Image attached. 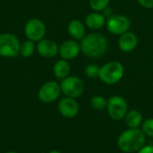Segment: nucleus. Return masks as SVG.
I'll return each instance as SVG.
<instances>
[{
  "instance_id": "nucleus-1",
  "label": "nucleus",
  "mask_w": 153,
  "mask_h": 153,
  "mask_svg": "<svg viewBox=\"0 0 153 153\" xmlns=\"http://www.w3.org/2000/svg\"><path fill=\"white\" fill-rule=\"evenodd\" d=\"M146 144V135L141 128H128L117 138V146L126 153L137 152Z\"/></svg>"
},
{
  "instance_id": "nucleus-2",
  "label": "nucleus",
  "mask_w": 153,
  "mask_h": 153,
  "mask_svg": "<svg viewBox=\"0 0 153 153\" xmlns=\"http://www.w3.org/2000/svg\"><path fill=\"white\" fill-rule=\"evenodd\" d=\"M80 45L81 51L90 58H100L106 54L108 47L107 38L98 32L85 35Z\"/></svg>"
},
{
  "instance_id": "nucleus-3",
  "label": "nucleus",
  "mask_w": 153,
  "mask_h": 153,
  "mask_svg": "<svg viewBox=\"0 0 153 153\" xmlns=\"http://www.w3.org/2000/svg\"><path fill=\"white\" fill-rule=\"evenodd\" d=\"M125 74V67L118 61H110L100 69L99 78L106 84L113 85L121 81Z\"/></svg>"
},
{
  "instance_id": "nucleus-4",
  "label": "nucleus",
  "mask_w": 153,
  "mask_h": 153,
  "mask_svg": "<svg viewBox=\"0 0 153 153\" xmlns=\"http://www.w3.org/2000/svg\"><path fill=\"white\" fill-rule=\"evenodd\" d=\"M107 111L110 118L115 121H121L128 112V104L125 98L115 95L108 100Z\"/></svg>"
},
{
  "instance_id": "nucleus-5",
  "label": "nucleus",
  "mask_w": 153,
  "mask_h": 153,
  "mask_svg": "<svg viewBox=\"0 0 153 153\" xmlns=\"http://www.w3.org/2000/svg\"><path fill=\"white\" fill-rule=\"evenodd\" d=\"M61 91L69 98L76 99L80 97L84 91V83L77 76H67L61 80Z\"/></svg>"
},
{
  "instance_id": "nucleus-6",
  "label": "nucleus",
  "mask_w": 153,
  "mask_h": 153,
  "mask_svg": "<svg viewBox=\"0 0 153 153\" xmlns=\"http://www.w3.org/2000/svg\"><path fill=\"white\" fill-rule=\"evenodd\" d=\"M20 41L11 33L0 34V56L4 57H13L20 52Z\"/></svg>"
},
{
  "instance_id": "nucleus-7",
  "label": "nucleus",
  "mask_w": 153,
  "mask_h": 153,
  "mask_svg": "<svg viewBox=\"0 0 153 153\" xmlns=\"http://www.w3.org/2000/svg\"><path fill=\"white\" fill-rule=\"evenodd\" d=\"M106 26L108 30L114 35H122L131 27V20L123 14H113L107 19Z\"/></svg>"
},
{
  "instance_id": "nucleus-8",
  "label": "nucleus",
  "mask_w": 153,
  "mask_h": 153,
  "mask_svg": "<svg viewBox=\"0 0 153 153\" xmlns=\"http://www.w3.org/2000/svg\"><path fill=\"white\" fill-rule=\"evenodd\" d=\"M24 32L26 37L31 41H39L43 39L46 34V26L44 22L37 18L29 20L24 27Z\"/></svg>"
},
{
  "instance_id": "nucleus-9",
  "label": "nucleus",
  "mask_w": 153,
  "mask_h": 153,
  "mask_svg": "<svg viewBox=\"0 0 153 153\" xmlns=\"http://www.w3.org/2000/svg\"><path fill=\"white\" fill-rule=\"evenodd\" d=\"M60 84L56 82L50 81L45 82L39 89L38 97L40 101L44 103H51L58 99L61 93Z\"/></svg>"
},
{
  "instance_id": "nucleus-10",
  "label": "nucleus",
  "mask_w": 153,
  "mask_h": 153,
  "mask_svg": "<svg viewBox=\"0 0 153 153\" xmlns=\"http://www.w3.org/2000/svg\"><path fill=\"white\" fill-rule=\"evenodd\" d=\"M59 113L66 118H74L79 113V105L75 99L65 97L58 103Z\"/></svg>"
},
{
  "instance_id": "nucleus-11",
  "label": "nucleus",
  "mask_w": 153,
  "mask_h": 153,
  "mask_svg": "<svg viewBox=\"0 0 153 153\" xmlns=\"http://www.w3.org/2000/svg\"><path fill=\"white\" fill-rule=\"evenodd\" d=\"M81 52V45L75 40H66L59 47V55L65 60L75 58Z\"/></svg>"
},
{
  "instance_id": "nucleus-12",
  "label": "nucleus",
  "mask_w": 153,
  "mask_h": 153,
  "mask_svg": "<svg viewBox=\"0 0 153 153\" xmlns=\"http://www.w3.org/2000/svg\"><path fill=\"white\" fill-rule=\"evenodd\" d=\"M138 46V38L135 33L127 31L120 35L118 39V47L121 51L130 53L134 51Z\"/></svg>"
},
{
  "instance_id": "nucleus-13",
  "label": "nucleus",
  "mask_w": 153,
  "mask_h": 153,
  "mask_svg": "<svg viewBox=\"0 0 153 153\" xmlns=\"http://www.w3.org/2000/svg\"><path fill=\"white\" fill-rule=\"evenodd\" d=\"M37 50L39 54L44 57H54L58 54L59 47L51 39H41L37 45Z\"/></svg>"
},
{
  "instance_id": "nucleus-14",
  "label": "nucleus",
  "mask_w": 153,
  "mask_h": 153,
  "mask_svg": "<svg viewBox=\"0 0 153 153\" xmlns=\"http://www.w3.org/2000/svg\"><path fill=\"white\" fill-rule=\"evenodd\" d=\"M107 18L100 12H92L87 14L85 18L86 26L93 30H97L101 29L104 25H106Z\"/></svg>"
},
{
  "instance_id": "nucleus-15",
  "label": "nucleus",
  "mask_w": 153,
  "mask_h": 153,
  "mask_svg": "<svg viewBox=\"0 0 153 153\" xmlns=\"http://www.w3.org/2000/svg\"><path fill=\"white\" fill-rule=\"evenodd\" d=\"M68 32L74 39H82L85 36V26L80 20H73L67 27Z\"/></svg>"
},
{
  "instance_id": "nucleus-16",
  "label": "nucleus",
  "mask_w": 153,
  "mask_h": 153,
  "mask_svg": "<svg viewBox=\"0 0 153 153\" xmlns=\"http://www.w3.org/2000/svg\"><path fill=\"white\" fill-rule=\"evenodd\" d=\"M126 123L129 128H140L143 122V117L139 110L132 109L128 110L126 117Z\"/></svg>"
},
{
  "instance_id": "nucleus-17",
  "label": "nucleus",
  "mask_w": 153,
  "mask_h": 153,
  "mask_svg": "<svg viewBox=\"0 0 153 153\" xmlns=\"http://www.w3.org/2000/svg\"><path fill=\"white\" fill-rule=\"evenodd\" d=\"M70 71H71L70 65L68 64L67 60L65 59H60L56 61L53 67L54 74L59 80H63L67 76H69Z\"/></svg>"
},
{
  "instance_id": "nucleus-18",
  "label": "nucleus",
  "mask_w": 153,
  "mask_h": 153,
  "mask_svg": "<svg viewBox=\"0 0 153 153\" xmlns=\"http://www.w3.org/2000/svg\"><path fill=\"white\" fill-rule=\"evenodd\" d=\"M108 105V100L105 99L103 96L100 95H96L93 96L91 100V106L93 109L95 110H103L107 108Z\"/></svg>"
},
{
  "instance_id": "nucleus-19",
  "label": "nucleus",
  "mask_w": 153,
  "mask_h": 153,
  "mask_svg": "<svg viewBox=\"0 0 153 153\" xmlns=\"http://www.w3.org/2000/svg\"><path fill=\"white\" fill-rule=\"evenodd\" d=\"M35 50V45L34 42L31 40H27L24 41L23 43L21 44L20 47V54L23 56V57H30L33 55Z\"/></svg>"
},
{
  "instance_id": "nucleus-20",
  "label": "nucleus",
  "mask_w": 153,
  "mask_h": 153,
  "mask_svg": "<svg viewBox=\"0 0 153 153\" xmlns=\"http://www.w3.org/2000/svg\"><path fill=\"white\" fill-rule=\"evenodd\" d=\"M89 4L94 12H103L108 7L110 0H90Z\"/></svg>"
},
{
  "instance_id": "nucleus-21",
  "label": "nucleus",
  "mask_w": 153,
  "mask_h": 153,
  "mask_svg": "<svg viewBox=\"0 0 153 153\" xmlns=\"http://www.w3.org/2000/svg\"><path fill=\"white\" fill-rule=\"evenodd\" d=\"M100 69V67L99 65H97L96 64H91V65H88L85 67L84 73H85V75L88 78L95 79V78L99 77Z\"/></svg>"
},
{
  "instance_id": "nucleus-22",
  "label": "nucleus",
  "mask_w": 153,
  "mask_h": 153,
  "mask_svg": "<svg viewBox=\"0 0 153 153\" xmlns=\"http://www.w3.org/2000/svg\"><path fill=\"white\" fill-rule=\"evenodd\" d=\"M144 134L148 137L153 138V118H148L142 124V128Z\"/></svg>"
},
{
  "instance_id": "nucleus-23",
  "label": "nucleus",
  "mask_w": 153,
  "mask_h": 153,
  "mask_svg": "<svg viewBox=\"0 0 153 153\" xmlns=\"http://www.w3.org/2000/svg\"><path fill=\"white\" fill-rule=\"evenodd\" d=\"M139 4L147 9H153V0H137Z\"/></svg>"
},
{
  "instance_id": "nucleus-24",
  "label": "nucleus",
  "mask_w": 153,
  "mask_h": 153,
  "mask_svg": "<svg viewBox=\"0 0 153 153\" xmlns=\"http://www.w3.org/2000/svg\"><path fill=\"white\" fill-rule=\"evenodd\" d=\"M137 153H153V145L145 144L141 150H139Z\"/></svg>"
},
{
  "instance_id": "nucleus-25",
  "label": "nucleus",
  "mask_w": 153,
  "mask_h": 153,
  "mask_svg": "<svg viewBox=\"0 0 153 153\" xmlns=\"http://www.w3.org/2000/svg\"><path fill=\"white\" fill-rule=\"evenodd\" d=\"M48 153H61L60 152H58V151H56V150H54V151H51V152H49Z\"/></svg>"
},
{
  "instance_id": "nucleus-26",
  "label": "nucleus",
  "mask_w": 153,
  "mask_h": 153,
  "mask_svg": "<svg viewBox=\"0 0 153 153\" xmlns=\"http://www.w3.org/2000/svg\"><path fill=\"white\" fill-rule=\"evenodd\" d=\"M6 153H17V152H6Z\"/></svg>"
}]
</instances>
